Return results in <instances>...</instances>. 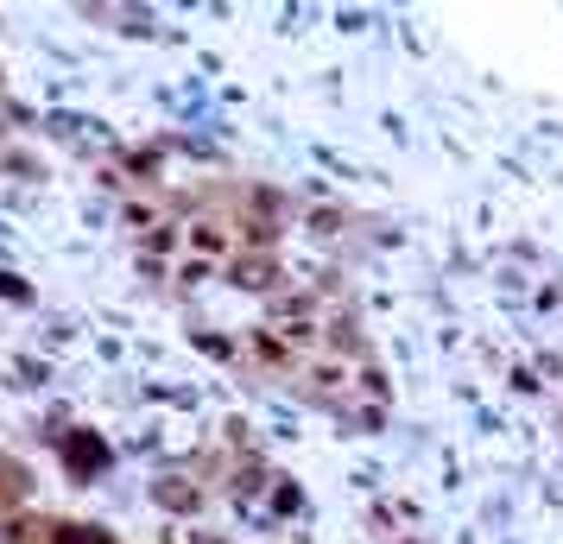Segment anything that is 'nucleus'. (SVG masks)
Returning <instances> with one entry per match:
<instances>
[{"instance_id":"f03ea898","label":"nucleus","mask_w":563,"mask_h":544,"mask_svg":"<svg viewBox=\"0 0 563 544\" xmlns=\"http://www.w3.org/2000/svg\"><path fill=\"white\" fill-rule=\"evenodd\" d=\"M57 544H108L102 532H57Z\"/></svg>"},{"instance_id":"f257e3e1","label":"nucleus","mask_w":563,"mask_h":544,"mask_svg":"<svg viewBox=\"0 0 563 544\" xmlns=\"http://www.w3.org/2000/svg\"><path fill=\"white\" fill-rule=\"evenodd\" d=\"M63 462H70V468H77V474H95V468L108 462V449H102L95 437H83V431H77V437H70V443H63Z\"/></svg>"},{"instance_id":"7ed1b4c3","label":"nucleus","mask_w":563,"mask_h":544,"mask_svg":"<svg viewBox=\"0 0 563 544\" xmlns=\"http://www.w3.org/2000/svg\"><path fill=\"white\" fill-rule=\"evenodd\" d=\"M0 298H26V279H13V272H0Z\"/></svg>"}]
</instances>
